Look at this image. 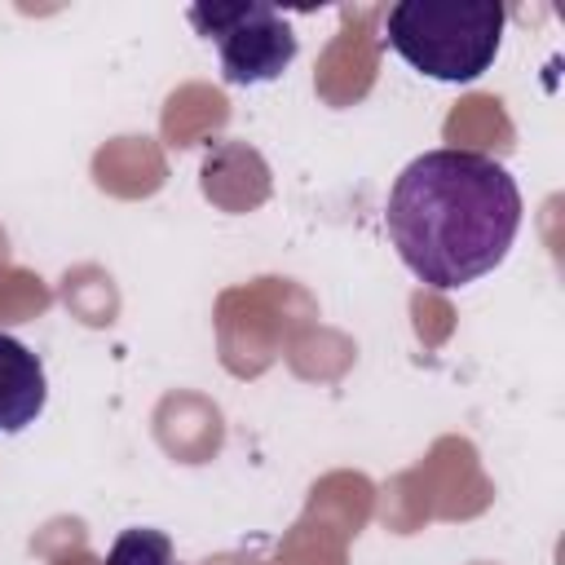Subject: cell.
<instances>
[{"instance_id": "1", "label": "cell", "mask_w": 565, "mask_h": 565, "mask_svg": "<svg viewBox=\"0 0 565 565\" xmlns=\"http://www.w3.org/2000/svg\"><path fill=\"white\" fill-rule=\"evenodd\" d=\"M384 221L402 265L419 282L455 291L486 278L512 252L521 190L481 150H424L397 172Z\"/></svg>"}, {"instance_id": "2", "label": "cell", "mask_w": 565, "mask_h": 565, "mask_svg": "<svg viewBox=\"0 0 565 565\" xmlns=\"http://www.w3.org/2000/svg\"><path fill=\"white\" fill-rule=\"evenodd\" d=\"M503 18L494 0H402L388 9V44L428 79L472 84L499 53Z\"/></svg>"}, {"instance_id": "3", "label": "cell", "mask_w": 565, "mask_h": 565, "mask_svg": "<svg viewBox=\"0 0 565 565\" xmlns=\"http://www.w3.org/2000/svg\"><path fill=\"white\" fill-rule=\"evenodd\" d=\"M190 26L216 40L225 84H269L296 62V31L291 22L265 0H234V4H194Z\"/></svg>"}, {"instance_id": "4", "label": "cell", "mask_w": 565, "mask_h": 565, "mask_svg": "<svg viewBox=\"0 0 565 565\" xmlns=\"http://www.w3.org/2000/svg\"><path fill=\"white\" fill-rule=\"evenodd\" d=\"M49 402L44 362L9 331H0V433H22Z\"/></svg>"}, {"instance_id": "5", "label": "cell", "mask_w": 565, "mask_h": 565, "mask_svg": "<svg viewBox=\"0 0 565 565\" xmlns=\"http://www.w3.org/2000/svg\"><path fill=\"white\" fill-rule=\"evenodd\" d=\"M106 565H177V547H172V539L163 530L137 525V530H124L110 543Z\"/></svg>"}]
</instances>
